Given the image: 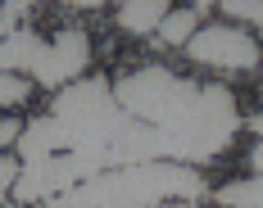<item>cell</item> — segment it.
<instances>
[{"label":"cell","instance_id":"6da1fadb","mask_svg":"<svg viewBox=\"0 0 263 208\" xmlns=\"http://www.w3.org/2000/svg\"><path fill=\"white\" fill-rule=\"evenodd\" d=\"M114 100L132 118L159 127L177 145V163H204L232 145L240 127L236 100L227 86H200L168 68H141L114 86Z\"/></svg>","mask_w":263,"mask_h":208},{"label":"cell","instance_id":"7a4b0ae2","mask_svg":"<svg viewBox=\"0 0 263 208\" xmlns=\"http://www.w3.org/2000/svg\"><path fill=\"white\" fill-rule=\"evenodd\" d=\"M200 195H209V190L191 163L155 158V163L109 168L100 177L46 199V208H155L163 199H200Z\"/></svg>","mask_w":263,"mask_h":208},{"label":"cell","instance_id":"3957f363","mask_svg":"<svg viewBox=\"0 0 263 208\" xmlns=\"http://www.w3.org/2000/svg\"><path fill=\"white\" fill-rule=\"evenodd\" d=\"M186 54H191L195 64H209V68H240V73H250V68L263 64L259 41H254L245 27H236V23H204L195 36H191Z\"/></svg>","mask_w":263,"mask_h":208},{"label":"cell","instance_id":"277c9868","mask_svg":"<svg viewBox=\"0 0 263 208\" xmlns=\"http://www.w3.org/2000/svg\"><path fill=\"white\" fill-rule=\"evenodd\" d=\"M86 64H91V36L82 27H64L50 46H46L41 64L32 68V81L59 95L64 86H73V81L86 77Z\"/></svg>","mask_w":263,"mask_h":208},{"label":"cell","instance_id":"5b68a950","mask_svg":"<svg viewBox=\"0 0 263 208\" xmlns=\"http://www.w3.org/2000/svg\"><path fill=\"white\" fill-rule=\"evenodd\" d=\"M68 150H73L68 127H64L54 113L36 118V122H27V127H23V140H18L23 163H36V158H50V154H68Z\"/></svg>","mask_w":263,"mask_h":208},{"label":"cell","instance_id":"8992f818","mask_svg":"<svg viewBox=\"0 0 263 208\" xmlns=\"http://www.w3.org/2000/svg\"><path fill=\"white\" fill-rule=\"evenodd\" d=\"M50 41H41L36 32H14V36H0V73H23L32 77V68L41 64Z\"/></svg>","mask_w":263,"mask_h":208},{"label":"cell","instance_id":"52a82bcc","mask_svg":"<svg viewBox=\"0 0 263 208\" xmlns=\"http://www.w3.org/2000/svg\"><path fill=\"white\" fill-rule=\"evenodd\" d=\"M173 14V0H123L118 5V27L127 36H150L159 32V23Z\"/></svg>","mask_w":263,"mask_h":208},{"label":"cell","instance_id":"ba28073f","mask_svg":"<svg viewBox=\"0 0 263 208\" xmlns=\"http://www.w3.org/2000/svg\"><path fill=\"white\" fill-rule=\"evenodd\" d=\"M200 32V14L195 9H173L163 23H159V46H168V50H186L191 46V36Z\"/></svg>","mask_w":263,"mask_h":208},{"label":"cell","instance_id":"9c48e42d","mask_svg":"<svg viewBox=\"0 0 263 208\" xmlns=\"http://www.w3.org/2000/svg\"><path fill=\"white\" fill-rule=\"evenodd\" d=\"M213 199L222 208H263V172H254L250 181H232V185H218Z\"/></svg>","mask_w":263,"mask_h":208},{"label":"cell","instance_id":"30bf717a","mask_svg":"<svg viewBox=\"0 0 263 208\" xmlns=\"http://www.w3.org/2000/svg\"><path fill=\"white\" fill-rule=\"evenodd\" d=\"M32 95V77L23 73H0V109H18Z\"/></svg>","mask_w":263,"mask_h":208},{"label":"cell","instance_id":"8fae6325","mask_svg":"<svg viewBox=\"0 0 263 208\" xmlns=\"http://www.w3.org/2000/svg\"><path fill=\"white\" fill-rule=\"evenodd\" d=\"M227 18H240V23H250V27H263V0H222L218 5Z\"/></svg>","mask_w":263,"mask_h":208},{"label":"cell","instance_id":"7c38bea8","mask_svg":"<svg viewBox=\"0 0 263 208\" xmlns=\"http://www.w3.org/2000/svg\"><path fill=\"white\" fill-rule=\"evenodd\" d=\"M27 5L32 0H5V9H0V36H14L18 32V18L27 14Z\"/></svg>","mask_w":263,"mask_h":208},{"label":"cell","instance_id":"4fadbf2b","mask_svg":"<svg viewBox=\"0 0 263 208\" xmlns=\"http://www.w3.org/2000/svg\"><path fill=\"white\" fill-rule=\"evenodd\" d=\"M18 177H23V163L14 154H0V195H9L18 185Z\"/></svg>","mask_w":263,"mask_h":208},{"label":"cell","instance_id":"5bb4252c","mask_svg":"<svg viewBox=\"0 0 263 208\" xmlns=\"http://www.w3.org/2000/svg\"><path fill=\"white\" fill-rule=\"evenodd\" d=\"M18 140H23V127H18L14 118H5V122H0V154H9Z\"/></svg>","mask_w":263,"mask_h":208},{"label":"cell","instance_id":"9a60e30c","mask_svg":"<svg viewBox=\"0 0 263 208\" xmlns=\"http://www.w3.org/2000/svg\"><path fill=\"white\" fill-rule=\"evenodd\" d=\"M250 168H254V172H263V140L250 150Z\"/></svg>","mask_w":263,"mask_h":208},{"label":"cell","instance_id":"2e32d148","mask_svg":"<svg viewBox=\"0 0 263 208\" xmlns=\"http://www.w3.org/2000/svg\"><path fill=\"white\" fill-rule=\"evenodd\" d=\"M64 5H73V9H96V5H105V0H64Z\"/></svg>","mask_w":263,"mask_h":208},{"label":"cell","instance_id":"e0dca14e","mask_svg":"<svg viewBox=\"0 0 263 208\" xmlns=\"http://www.w3.org/2000/svg\"><path fill=\"white\" fill-rule=\"evenodd\" d=\"M250 131H254V136L263 140V113H259V118H250Z\"/></svg>","mask_w":263,"mask_h":208},{"label":"cell","instance_id":"ac0fdd59","mask_svg":"<svg viewBox=\"0 0 263 208\" xmlns=\"http://www.w3.org/2000/svg\"><path fill=\"white\" fill-rule=\"evenodd\" d=\"M218 5H222V0H195V14H200V9H218Z\"/></svg>","mask_w":263,"mask_h":208}]
</instances>
